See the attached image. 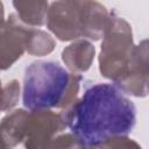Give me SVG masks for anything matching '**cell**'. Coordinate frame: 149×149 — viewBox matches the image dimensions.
Listing matches in <instances>:
<instances>
[{"mask_svg":"<svg viewBox=\"0 0 149 149\" xmlns=\"http://www.w3.org/2000/svg\"><path fill=\"white\" fill-rule=\"evenodd\" d=\"M79 148H102L112 137L128 135L136 122V108L114 84L98 83L61 112Z\"/></svg>","mask_w":149,"mask_h":149,"instance_id":"obj_1","label":"cell"},{"mask_svg":"<svg viewBox=\"0 0 149 149\" xmlns=\"http://www.w3.org/2000/svg\"><path fill=\"white\" fill-rule=\"evenodd\" d=\"M81 76L69 72L59 63L37 61L27 66L22 102L31 109H64L78 97Z\"/></svg>","mask_w":149,"mask_h":149,"instance_id":"obj_2","label":"cell"},{"mask_svg":"<svg viewBox=\"0 0 149 149\" xmlns=\"http://www.w3.org/2000/svg\"><path fill=\"white\" fill-rule=\"evenodd\" d=\"M111 14L98 0H55L50 3L45 24L59 41L102 37Z\"/></svg>","mask_w":149,"mask_h":149,"instance_id":"obj_3","label":"cell"},{"mask_svg":"<svg viewBox=\"0 0 149 149\" xmlns=\"http://www.w3.org/2000/svg\"><path fill=\"white\" fill-rule=\"evenodd\" d=\"M101 38L99 71L115 84L123 77L134 56L132 27L125 19L111 14Z\"/></svg>","mask_w":149,"mask_h":149,"instance_id":"obj_4","label":"cell"},{"mask_svg":"<svg viewBox=\"0 0 149 149\" xmlns=\"http://www.w3.org/2000/svg\"><path fill=\"white\" fill-rule=\"evenodd\" d=\"M65 129L66 125L61 113L51 109H28L22 143L27 149H45Z\"/></svg>","mask_w":149,"mask_h":149,"instance_id":"obj_5","label":"cell"},{"mask_svg":"<svg viewBox=\"0 0 149 149\" xmlns=\"http://www.w3.org/2000/svg\"><path fill=\"white\" fill-rule=\"evenodd\" d=\"M30 27L15 13L0 24V71L9 69L26 52Z\"/></svg>","mask_w":149,"mask_h":149,"instance_id":"obj_6","label":"cell"},{"mask_svg":"<svg viewBox=\"0 0 149 149\" xmlns=\"http://www.w3.org/2000/svg\"><path fill=\"white\" fill-rule=\"evenodd\" d=\"M148 44L143 40L135 45L134 56L126 73L114 85L123 93L144 98L148 95Z\"/></svg>","mask_w":149,"mask_h":149,"instance_id":"obj_7","label":"cell"},{"mask_svg":"<svg viewBox=\"0 0 149 149\" xmlns=\"http://www.w3.org/2000/svg\"><path fill=\"white\" fill-rule=\"evenodd\" d=\"M95 48L88 40H74L62 51V61L72 73L86 72L94 59Z\"/></svg>","mask_w":149,"mask_h":149,"instance_id":"obj_8","label":"cell"},{"mask_svg":"<svg viewBox=\"0 0 149 149\" xmlns=\"http://www.w3.org/2000/svg\"><path fill=\"white\" fill-rule=\"evenodd\" d=\"M28 109L9 111L0 121V135L5 148H13L23 142Z\"/></svg>","mask_w":149,"mask_h":149,"instance_id":"obj_9","label":"cell"},{"mask_svg":"<svg viewBox=\"0 0 149 149\" xmlns=\"http://www.w3.org/2000/svg\"><path fill=\"white\" fill-rule=\"evenodd\" d=\"M16 15L27 26L41 27L45 24L48 0H12Z\"/></svg>","mask_w":149,"mask_h":149,"instance_id":"obj_10","label":"cell"},{"mask_svg":"<svg viewBox=\"0 0 149 149\" xmlns=\"http://www.w3.org/2000/svg\"><path fill=\"white\" fill-rule=\"evenodd\" d=\"M55 47L56 41L49 33L30 27L26 52L33 56H47L54 51Z\"/></svg>","mask_w":149,"mask_h":149,"instance_id":"obj_11","label":"cell"},{"mask_svg":"<svg viewBox=\"0 0 149 149\" xmlns=\"http://www.w3.org/2000/svg\"><path fill=\"white\" fill-rule=\"evenodd\" d=\"M21 86L16 79L9 80L2 85L0 80V113L10 111L20 99Z\"/></svg>","mask_w":149,"mask_h":149,"instance_id":"obj_12","label":"cell"},{"mask_svg":"<svg viewBox=\"0 0 149 149\" xmlns=\"http://www.w3.org/2000/svg\"><path fill=\"white\" fill-rule=\"evenodd\" d=\"M49 148H56V149H61V148H79V144L77 142V139L74 137V135L70 132V133H61L58 134L52 142L50 143Z\"/></svg>","mask_w":149,"mask_h":149,"instance_id":"obj_13","label":"cell"},{"mask_svg":"<svg viewBox=\"0 0 149 149\" xmlns=\"http://www.w3.org/2000/svg\"><path fill=\"white\" fill-rule=\"evenodd\" d=\"M102 148H140L139 143L129 139L128 135H119L109 139Z\"/></svg>","mask_w":149,"mask_h":149,"instance_id":"obj_14","label":"cell"},{"mask_svg":"<svg viewBox=\"0 0 149 149\" xmlns=\"http://www.w3.org/2000/svg\"><path fill=\"white\" fill-rule=\"evenodd\" d=\"M3 21H5V7L2 1L0 0V24H2Z\"/></svg>","mask_w":149,"mask_h":149,"instance_id":"obj_15","label":"cell"},{"mask_svg":"<svg viewBox=\"0 0 149 149\" xmlns=\"http://www.w3.org/2000/svg\"><path fill=\"white\" fill-rule=\"evenodd\" d=\"M0 148H5V144L2 142V139H1V135H0Z\"/></svg>","mask_w":149,"mask_h":149,"instance_id":"obj_16","label":"cell"}]
</instances>
